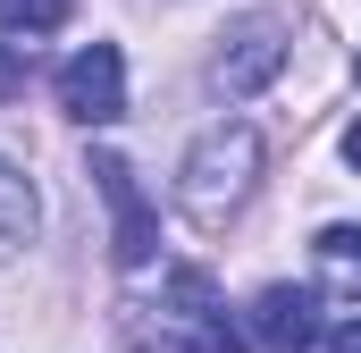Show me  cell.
Segmentation results:
<instances>
[{"label":"cell","instance_id":"obj_1","mask_svg":"<svg viewBox=\"0 0 361 353\" xmlns=\"http://www.w3.org/2000/svg\"><path fill=\"white\" fill-rule=\"evenodd\" d=\"M252 176H261V135L252 126H210L185 152V219L193 227H227V210L252 193Z\"/></svg>","mask_w":361,"mask_h":353},{"label":"cell","instance_id":"obj_2","mask_svg":"<svg viewBox=\"0 0 361 353\" xmlns=\"http://www.w3.org/2000/svg\"><path fill=\"white\" fill-rule=\"evenodd\" d=\"M59 109L76 126H118L126 118V59H118V42H85L59 68Z\"/></svg>","mask_w":361,"mask_h":353},{"label":"cell","instance_id":"obj_3","mask_svg":"<svg viewBox=\"0 0 361 353\" xmlns=\"http://www.w3.org/2000/svg\"><path fill=\"white\" fill-rule=\"evenodd\" d=\"M85 176L101 185V202H109V219H118V236H109L118 269H143V261H152V244H160V227H152V202H143L135 169H126L118 152H92V160H85Z\"/></svg>","mask_w":361,"mask_h":353},{"label":"cell","instance_id":"obj_4","mask_svg":"<svg viewBox=\"0 0 361 353\" xmlns=\"http://www.w3.org/2000/svg\"><path fill=\"white\" fill-rule=\"evenodd\" d=\"M277 68H286V25H277V17H244V25L219 42V59H210V85L227 92V101H252V92L269 85Z\"/></svg>","mask_w":361,"mask_h":353},{"label":"cell","instance_id":"obj_5","mask_svg":"<svg viewBox=\"0 0 361 353\" xmlns=\"http://www.w3.org/2000/svg\"><path fill=\"white\" fill-rule=\"evenodd\" d=\"M169 311H177V328H185V353H244V328L227 320L210 269H177L169 277Z\"/></svg>","mask_w":361,"mask_h":353},{"label":"cell","instance_id":"obj_6","mask_svg":"<svg viewBox=\"0 0 361 353\" xmlns=\"http://www.w3.org/2000/svg\"><path fill=\"white\" fill-rule=\"evenodd\" d=\"M252 328H261L269 353H311V337H319V294L311 286H269L261 311H252Z\"/></svg>","mask_w":361,"mask_h":353},{"label":"cell","instance_id":"obj_7","mask_svg":"<svg viewBox=\"0 0 361 353\" xmlns=\"http://www.w3.org/2000/svg\"><path fill=\"white\" fill-rule=\"evenodd\" d=\"M319 269H328V286L345 303H361V227H328L319 236Z\"/></svg>","mask_w":361,"mask_h":353},{"label":"cell","instance_id":"obj_8","mask_svg":"<svg viewBox=\"0 0 361 353\" xmlns=\"http://www.w3.org/2000/svg\"><path fill=\"white\" fill-rule=\"evenodd\" d=\"M25 236H34V185H25V176L0 160V261H8Z\"/></svg>","mask_w":361,"mask_h":353},{"label":"cell","instance_id":"obj_9","mask_svg":"<svg viewBox=\"0 0 361 353\" xmlns=\"http://www.w3.org/2000/svg\"><path fill=\"white\" fill-rule=\"evenodd\" d=\"M68 8L76 0H0V25L8 34H51V25H68Z\"/></svg>","mask_w":361,"mask_h":353},{"label":"cell","instance_id":"obj_10","mask_svg":"<svg viewBox=\"0 0 361 353\" xmlns=\"http://www.w3.org/2000/svg\"><path fill=\"white\" fill-rule=\"evenodd\" d=\"M17 92H25V51L0 42V101H17Z\"/></svg>","mask_w":361,"mask_h":353},{"label":"cell","instance_id":"obj_11","mask_svg":"<svg viewBox=\"0 0 361 353\" xmlns=\"http://www.w3.org/2000/svg\"><path fill=\"white\" fill-rule=\"evenodd\" d=\"M345 160H353V169H361V118H353V126H345Z\"/></svg>","mask_w":361,"mask_h":353},{"label":"cell","instance_id":"obj_12","mask_svg":"<svg viewBox=\"0 0 361 353\" xmlns=\"http://www.w3.org/2000/svg\"><path fill=\"white\" fill-rule=\"evenodd\" d=\"M328 353H361V320H353V328H345V337H336Z\"/></svg>","mask_w":361,"mask_h":353},{"label":"cell","instance_id":"obj_13","mask_svg":"<svg viewBox=\"0 0 361 353\" xmlns=\"http://www.w3.org/2000/svg\"><path fill=\"white\" fill-rule=\"evenodd\" d=\"M353 76H361V59H353Z\"/></svg>","mask_w":361,"mask_h":353}]
</instances>
